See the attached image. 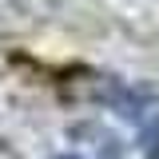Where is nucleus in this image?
<instances>
[{
  "label": "nucleus",
  "instance_id": "2",
  "mask_svg": "<svg viewBox=\"0 0 159 159\" xmlns=\"http://www.w3.org/2000/svg\"><path fill=\"white\" fill-rule=\"evenodd\" d=\"M64 159H76V155H64Z\"/></svg>",
  "mask_w": 159,
  "mask_h": 159
},
{
  "label": "nucleus",
  "instance_id": "1",
  "mask_svg": "<svg viewBox=\"0 0 159 159\" xmlns=\"http://www.w3.org/2000/svg\"><path fill=\"white\" fill-rule=\"evenodd\" d=\"M111 103H116L119 111L135 123L139 139H143V151L159 155V99L147 96V92H127V88H116V92H111Z\"/></svg>",
  "mask_w": 159,
  "mask_h": 159
}]
</instances>
